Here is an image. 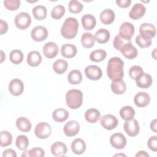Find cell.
I'll return each instance as SVG.
<instances>
[{
	"label": "cell",
	"mask_w": 157,
	"mask_h": 157,
	"mask_svg": "<svg viewBox=\"0 0 157 157\" xmlns=\"http://www.w3.org/2000/svg\"><path fill=\"white\" fill-rule=\"evenodd\" d=\"M124 62L118 57L111 58L107 63V75L112 80L122 79L124 76Z\"/></svg>",
	"instance_id": "1"
},
{
	"label": "cell",
	"mask_w": 157,
	"mask_h": 157,
	"mask_svg": "<svg viewBox=\"0 0 157 157\" xmlns=\"http://www.w3.org/2000/svg\"><path fill=\"white\" fill-rule=\"evenodd\" d=\"M78 26L77 18L74 17L67 18L61 28V34L65 39H73L77 34Z\"/></svg>",
	"instance_id": "2"
},
{
	"label": "cell",
	"mask_w": 157,
	"mask_h": 157,
	"mask_svg": "<svg viewBox=\"0 0 157 157\" xmlns=\"http://www.w3.org/2000/svg\"><path fill=\"white\" fill-rule=\"evenodd\" d=\"M66 102L71 109H77L83 102V93L77 89L69 90L66 94Z\"/></svg>",
	"instance_id": "3"
},
{
	"label": "cell",
	"mask_w": 157,
	"mask_h": 157,
	"mask_svg": "<svg viewBox=\"0 0 157 157\" xmlns=\"http://www.w3.org/2000/svg\"><path fill=\"white\" fill-rule=\"evenodd\" d=\"M31 18L27 12H22L18 13L14 19V23L16 27L21 30L27 29L31 25Z\"/></svg>",
	"instance_id": "4"
},
{
	"label": "cell",
	"mask_w": 157,
	"mask_h": 157,
	"mask_svg": "<svg viewBox=\"0 0 157 157\" xmlns=\"http://www.w3.org/2000/svg\"><path fill=\"white\" fill-rule=\"evenodd\" d=\"M52 128L50 125L46 122H40L36 124L34 128L35 136L40 139H45L50 136Z\"/></svg>",
	"instance_id": "5"
},
{
	"label": "cell",
	"mask_w": 157,
	"mask_h": 157,
	"mask_svg": "<svg viewBox=\"0 0 157 157\" xmlns=\"http://www.w3.org/2000/svg\"><path fill=\"white\" fill-rule=\"evenodd\" d=\"M134 26L128 21L123 23L119 28V36L124 40L131 41L134 34Z\"/></svg>",
	"instance_id": "6"
},
{
	"label": "cell",
	"mask_w": 157,
	"mask_h": 157,
	"mask_svg": "<svg viewBox=\"0 0 157 157\" xmlns=\"http://www.w3.org/2000/svg\"><path fill=\"white\" fill-rule=\"evenodd\" d=\"M123 128L126 133L130 137H135L140 132V127L137 120L132 118L130 120L125 121Z\"/></svg>",
	"instance_id": "7"
},
{
	"label": "cell",
	"mask_w": 157,
	"mask_h": 157,
	"mask_svg": "<svg viewBox=\"0 0 157 157\" xmlns=\"http://www.w3.org/2000/svg\"><path fill=\"white\" fill-rule=\"evenodd\" d=\"M100 123L104 129L107 130H112L118 126V120L115 115L106 114L101 118Z\"/></svg>",
	"instance_id": "8"
},
{
	"label": "cell",
	"mask_w": 157,
	"mask_h": 157,
	"mask_svg": "<svg viewBox=\"0 0 157 157\" xmlns=\"http://www.w3.org/2000/svg\"><path fill=\"white\" fill-rule=\"evenodd\" d=\"M121 53L128 59H133L137 56V49L132 45L131 41L125 42L120 50Z\"/></svg>",
	"instance_id": "9"
},
{
	"label": "cell",
	"mask_w": 157,
	"mask_h": 157,
	"mask_svg": "<svg viewBox=\"0 0 157 157\" xmlns=\"http://www.w3.org/2000/svg\"><path fill=\"white\" fill-rule=\"evenodd\" d=\"M110 143L113 148L120 150L126 147L127 140L126 138L123 134L120 132H116L110 136Z\"/></svg>",
	"instance_id": "10"
},
{
	"label": "cell",
	"mask_w": 157,
	"mask_h": 157,
	"mask_svg": "<svg viewBox=\"0 0 157 157\" xmlns=\"http://www.w3.org/2000/svg\"><path fill=\"white\" fill-rule=\"evenodd\" d=\"M31 36L36 42L43 41L48 37L47 29L43 26H37L31 30Z\"/></svg>",
	"instance_id": "11"
},
{
	"label": "cell",
	"mask_w": 157,
	"mask_h": 157,
	"mask_svg": "<svg viewBox=\"0 0 157 157\" xmlns=\"http://www.w3.org/2000/svg\"><path fill=\"white\" fill-rule=\"evenodd\" d=\"M85 74L86 77L91 80H98L102 75L100 67L96 65H90L85 67Z\"/></svg>",
	"instance_id": "12"
},
{
	"label": "cell",
	"mask_w": 157,
	"mask_h": 157,
	"mask_svg": "<svg viewBox=\"0 0 157 157\" xmlns=\"http://www.w3.org/2000/svg\"><path fill=\"white\" fill-rule=\"evenodd\" d=\"M24 90L23 82L19 78L12 79L9 84V91L10 93L15 96H20Z\"/></svg>",
	"instance_id": "13"
},
{
	"label": "cell",
	"mask_w": 157,
	"mask_h": 157,
	"mask_svg": "<svg viewBox=\"0 0 157 157\" xmlns=\"http://www.w3.org/2000/svg\"><path fill=\"white\" fill-rule=\"evenodd\" d=\"M80 131V124L75 120L67 121L64 126L63 131L67 137H73L76 136Z\"/></svg>",
	"instance_id": "14"
},
{
	"label": "cell",
	"mask_w": 157,
	"mask_h": 157,
	"mask_svg": "<svg viewBox=\"0 0 157 157\" xmlns=\"http://www.w3.org/2000/svg\"><path fill=\"white\" fill-rule=\"evenodd\" d=\"M139 33L142 36L152 39L156 36V28L151 23H144L139 27Z\"/></svg>",
	"instance_id": "15"
},
{
	"label": "cell",
	"mask_w": 157,
	"mask_h": 157,
	"mask_svg": "<svg viewBox=\"0 0 157 157\" xmlns=\"http://www.w3.org/2000/svg\"><path fill=\"white\" fill-rule=\"evenodd\" d=\"M58 47L53 42H48L43 46L42 52L45 56L48 59H52L58 53Z\"/></svg>",
	"instance_id": "16"
},
{
	"label": "cell",
	"mask_w": 157,
	"mask_h": 157,
	"mask_svg": "<svg viewBox=\"0 0 157 157\" xmlns=\"http://www.w3.org/2000/svg\"><path fill=\"white\" fill-rule=\"evenodd\" d=\"M146 12V7L141 3H136L131 8L129 17L130 18L137 20L144 17Z\"/></svg>",
	"instance_id": "17"
},
{
	"label": "cell",
	"mask_w": 157,
	"mask_h": 157,
	"mask_svg": "<svg viewBox=\"0 0 157 157\" xmlns=\"http://www.w3.org/2000/svg\"><path fill=\"white\" fill-rule=\"evenodd\" d=\"M150 96L147 93L139 92L134 98V102L139 107H145L150 104Z\"/></svg>",
	"instance_id": "18"
},
{
	"label": "cell",
	"mask_w": 157,
	"mask_h": 157,
	"mask_svg": "<svg viewBox=\"0 0 157 157\" xmlns=\"http://www.w3.org/2000/svg\"><path fill=\"white\" fill-rule=\"evenodd\" d=\"M50 151L52 154L55 156H63L67 153V148L64 143L61 141H57L52 145Z\"/></svg>",
	"instance_id": "19"
},
{
	"label": "cell",
	"mask_w": 157,
	"mask_h": 157,
	"mask_svg": "<svg viewBox=\"0 0 157 157\" xmlns=\"http://www.w3.org/2000/svg\"><path fill=\"white\" fill-rule=\"evenodd\" d=\"M115 12L110 9H105L103 10L99 15V18L101 23L105 25L112 23L115 20Z\"/></svg>",
	"instance_id": "20"
},
{
	"label": "cell",
	"mask_w": 157,
	"mask_h": 157,
	"mask_svg": "<svg viewBox=\"0 0 157 157\" xmlns=\"http://www.w3.org/2000/svg\"><path fill=\"white\" fill-rule=\"evenodd\" d=\"M77 52V48L74 44H65L61 46V55L66 58H72L74 57Z\"/></svg>",
	"instance_id": "21"
},
{
	"label": "cell",
	"mask_w": 157,
	"mask_h": 157,
	"mask_svg": "<svg viewBox=\"0 0 157 157\" xmlns=\"http://www.w3.org/2000/svg\"><path fill=\"white\" fill-rule=\"evenodd\" d=\"M71 150L75 155H80L83 154L86 150V144L85 141L80 138L74 139L71 144Z\"/></svg>",
	"instance_id": "22"
},
{
	"label": "cell",
	"mask_w": 157,
	"mask_h": 157,
	"mask_svg": "<svg viewBox=\"0 0 157 157\" xmlns=\"http://www.w3.org/2000/svg\"><path fill=\"white\" fill-rule=\"evenodd\" d=\"M81 21L84 29L90 31L96 26V20L95 17L91 14H85L82 17Z\"/></svg>",
	"instance_id": "23"
},
{
	"label": "cell",
	"mask_w": 157,
	"mask_h": 157,
	"mask_svg": "<svg viewBox=\"0 0 157 157\" xmlns=\"http://www.w3.org/2000/svg\"><path fill=\"white\" fill-rule=\"evenodd\" d=\"M42 60V56L37 51H31L28 54L26 61L28 64L31 67L38 66L41 63Z\"/></svg>",
	"instance_id": "24"
},
{
	"label": "cell",
	"mask_w": 157,
	"mask_h": 157,
	"mask_svg": "<svg viewBox=\"0 0 157 157\" xmlns=\"http://www.w3.org/2000/svg\"><path fill=\"white\" fill-rule=\"evenodd\" d=\"M136 82L138 87L141 88H148L151 85L153 79L150 74L144 72L136 80Z\"/></svg>",
	"instance_id": "25"
},
{
	"label": "cell",
	"mask_w": 157,
	"mask_h": 157,
	"mask_svg": "<svg viewBox=\"0 0 157 157\" xmlns=\"http://www.w3.org/2000/svg\"><path fill=\"white\" fill-rule=\"evenodd\" d=\"M94 37L95 41H96L98 43L105 44L109 40L110 34L108 29L105 28H100L96 32Z\"/></svg>",
	"instance_id": "26"
},
{
	"label": "cell",
	"mask_w": 157,
	"mask_h": 157,
	"mask_svg": "<svg viewBox=\"0 0 157 157\" xmlns=\"http://www.w3.org/2000/svg\"><path fill=\"white\" fill-rule=\"evenodd\" d=\"M111 90L115 94H123L126 90V86L123 79L114 80L111 83Z\"/></svg>",
	"instance_id": "27"
},
{
	"label": "cell",
	"mask_w": 157,
	"mask_h": 157,
	"mask_svg": "<svg viewBox=\"0 0 157 157\" xmlns=\"http://www.w3.org/2000/svg\"><path fill=\"white\" fill-rule=\"evenodd\" d=\"M85 118L88 123H95L101 118V113L96 109H89L85 113Z\"/></svg>",
	"instance_id": "28"
},
{
	"label": "cell",
	"mask_w": 157,
	"mask_h": 157,
	"mask_svg": "<svg viewBox=\"0 0 157 157\" xmlns=\"http://www.w3.org/2000/svg\"><path fill=\"white\" fill-rule=\"evenodd\" d=\"M16 126L20 131L25 132H29L31 129V123L26 117H20L16 120Z\"/></svg>",
	"instance_id": "29"
},
{
	"label": "cell",
	"mask_w": 157,
	"mask_h": 157,
	"mask_svg": "<svg viewBox=\"0 0 157 157\" xmlns=\"http://www.w3.org/2000/svg\"><path fill=\"white\" fill-rule=\"evenodd\" d=\"M69 116V113L67 110L59 108L55 110L52 113V118L56 122H63L66 121Z\"/></svg>",
	"instance_id": "30"
},
{
	"label": "cell",
	"mask_w": 157,
	"mask_h": 157,
	"mask_svg": "<svg viewBox=\"0 0 157 157\" xmlns=\"http://www.w3.org/2000/svg\"><path fill=\"white\" fill-rule=\"evenodd\" d=\"M32 13L34 17L37 20H44L47 17V8L42 5H38L34 7L32 9Z\"/></svg>",
	"instance_id": "31"
},
{
	"label": "cell",
	"mask_w": 157,
	"mask_h": 157,
	"mask_svg": "<svg viewBox=\"0 0 157 157\" xmlns=\"http://www.w3.org/2000/svg\"><path fill=\"white\" fill-rule=\"evenodd\" d=\"M95 43L94 36L88 32L84 33L81 37L82 45L86 48H90L93 47Z\"/></svg>",
	"instance_id": "32"
},
{
	"label": "cell",
	"mask_w": 157,
	"mask_h": 157,
	"mask_svg": "<svg viewBox=\"0 0 157 157\" xmlns=\"http://www.w3.org/2000/svg\"><path fill=\"white\" fill-rule=\"evenodd\" d=\"M52 67L55 72L61 75L67 71L68 67V63L66 60L59 59L53 63Z\"/></svg>",
	"instance_id": "33"
},
{
	"label": "cell",
	"mask_w": 157,
	"mask_h": 157,
	"mask_svg": "<svg viewBox=\"0 0 157 157\" xmlns=\"http://www.w3.org/2000/svg\"><path fill=\"white\" fill-rule=\"evenodd\" d=\"M82 80V74L78 69L72 70L67 75V81L71 85H78Z\"/></svg>",
	"instance_id": "34"
},
{
	"label": "cell",
	"mask_w": 157,
	"mask_h": 157,
	"mask_svg": "<svg viewBox=\"0 0 157 157\" xmlns=\"http://www.w3.org/2000/svg\"><path fill=\"white\" fill-rule=\"evenodd\" d=\"M107 56V52L102 49H97L91 52L90 55V59L91 61L99 63L102 61Z\"/></svg>",
	"instance_id": "35"
},
{
	"label": "cell",
	"mask_w": 157,
	"mask_h": 157,
	"mask_svg": "<svg viewBox=\"0 0 157 157\" xmlns=\"http://www.w3.org/2000/svg\"><path fill=\"white\" fill-rule=\"evenodd\" d=\"M120 115L121 118L125 121L130 120L134 118L135 115V110L131 106L126 105L120 109Z\"/></svg>",
	"instance_id": "36"
},
{
	"label": "cell",
	"mask_w": 157,
	"mask_h": 157,
	"mask_svg": "<svg viewBox=\"0 0 157 157\" xmlns=\"http://www.w3.org/2000/svg\"><path fill=\"white\" fill-rule=\"evenodd\" d=\"M23 52L18 49L12 50L9 54V59L10 62L14 64H19L23 60Z\"/></svg>",
	"instance_id": "37"
},
{
	"label": "cell",
	"mask_w": 157,
	"mask_h": 157,
	"mask_svg": "<svg viewBox=\"0 0 157 157\" xmlns=\"http://www.w3.org/2000/svg\"><path fill=\"white\" fill-rule=\"evenodd\" d=\"M44 155H45L44 150L42 148L39 147H34L29 150H26L21 154L22 157H26V156L42 157V156H44Z\"/></svg>",
	"instance_id": "38"
},
{
	"label": "cell",
	"mask_w": 157,
	"mask_h": 157,
	"mask_svg": "<svg viewBox=\"0 0 157 157\" xmlns=\"http://www.w3.org/2000/svg\"><path fill=\"white\" fill-rule=\"evenodd\" d=\"M16 147L20 150H26L29 145V140L26 136L21 134L17 137L15 140Z\"/></svg>",
	"instance_id": "39"
},
{
	"label": "cell",
	"mask_w": 157,
	"mask_h": 157,
	"mask_svg": "<svg viewBox=\"0 0 157 157\" xmlns=\"http://www.w3.org/2000/svg\"><path fill=\"white\" fill-rule=\"evenodd\" d=\"M65 12V7L63 5H56L52 9L51 17L54 20H59L63 17Z\"/></svg>",
	"instance_id": "40"
},
{
	"label": "cell",
	"mask_w": 157,
	"mask_h": 157,
	"mask_svg": "<svg viewBox=\"0 0 157 157\" xmlns=\"http://www.w3.org/2000/svg\"><path fill=\"white\" fill-rule=\"evenodd\" d=\"M12 136L7 131H1V141L0 145L2 147H7L12 144Z\"/></svg>",
	"instance_id": "41"
},
{
	"label": "cell",
	"mask_w": 157,
	"mask_h": 157,
	"mask_svg": "<svg viewBox=\"0 0 157 157\" xmlns=\"http://www.w3.org/2000/svg\"><path fill=\"white\" fill-rule=\"evenodd\" d=\"M83 8L82 4L77 0H71L69 2L68 9L70 12L77 14L82 12Z\"/></svg>",
	"instance_id": "42"
},
{
	"label": "cell",
	"mask_w": 157,
	"mask_h": 157,
	"mask_svg": "<svg viewBox=\"0 0 157 157\" xmlns=\"http://www.w3.org/2000/svg\"><path fill=\"white\" fill-rule=\"evenodd\" d=\"M136 42L140 48H147L151 45V39L147 38L139 34L136 37Z\"/></svg>",
	"instance_id": "43"
},
{
	"label": "cell",
	"mask_w": 157,
	"mask_h": 157,
	"mask_svg": "<svg viewBox=\"0 0 157 157\" xmlns=\"http://www.w3.org/2000/svg\"><path fill=\"white\" fill-rule=\"evenodd\" d=\"M144 73L142 68L139 66H132L129 70V75L132 79L136 80Z\"/></svg>",
	"instance_id": "44"
},
{
	"label": "cell",
	"mask_w": 157,
	"mask_h": 157,
	"mask_svg": "<svg viewBox=\"0 0 157 157\" xmlns=\"http://www.w3.org/2000/svg\"><path fill=\"white\" fill-rule=\"evenodd\" d=\"M3 3L4 7L11 11L17 10L20 6V1L19 0H5Z\"/></svg>",
	"instance_id": "45"
},
{
	"label": "cell",
	"mask_w": 157,
	"mask_h": 157,
	"mask_svg": "<svg viewBox=\"0 0 157 157\" xmlns=\"http://www.w3.org/2000/svg\"><path fill=\"white\" fill-rule=\"evenodd\" d=\"M147 145L148 148L153 151H157V136H153L150 137L147 142Z\"/></svg>",
	"instance_id": "46"
},
{
	"label": "cell",
	"mask_w": 157,
	"mask_h": 157,
	"mask_svg": "<svg viewBox=\"0 0 157 157\" xmlns=\"http://www.w3.org/2000/svg\"><path fill=\"white\" fill-rule=\"evenodd\" d=\"M124 43L125 42L123 40V39L121 38V37L119 35H117L114 37V39L113 41V46L116 50H120L121 47L123 46V45Z\"/></svg>",
	"instance_id": "47"
},
{
	"label": "cell",
	"mask_w": 157,
	"mask_h": 157,
	"mask_svg": "<svg viewBox=\"0 0 157 157\" xmlns=\"http://www.w3.org/2000/svg\"><path fill=\"white\" fill-rule=\"evenodd\" d=\"M8 30V24L6 21L3 20H0V34L2 35L7 33Z\"/></svg>",
	"instance_id": "48"
},
{
	"label": "cell",
	"mask_w": 157,
	"mask_h": 157,
	"mask_svg": "<svg viewBox=\"0 0 157 157\" xmlns=\"http://www.w3.org/2000/svg\"><path fill=\"white\" fill-rule=\"evenodd\" d=\"M2 156L3 157H17V153L12 148H8L5 150L3 151Z\"/></svg>",
	"instance_id": "49"
},
{
	"label": "cell",
	"mask_w": 157,
	"mask_h": 157,
	"mask_svg": "<svg viewBox=\"0 0 157 157\" xmlns=\"http://www.w3.org/2000/svg\"><path fill=\"white\" fill-rule=\"evenodd\" d=\"M116 3L117 6L121 8H126L131 5V0H120V1H116Z\"/></svg>",
	"instance_id": "50"
},
{
	"label": "cell",
	"mask_w": 157,
	"mask_h": 157,
	"mask_svg": "<svg viewBox=\"0 0 157 157\" xmlns=\"http://www.w3.org/2000/svg\"><path fill=\"white\" fill-rule=\"evenodd\" d=\"M150 129L152 131L156 133V119H154L153 120H152L151 121L150 124Z\"/></svg>",
	"instance_id": "51"
},
{
	"label": "cell",
	"mask_w": 157,
	"mask_h": 157,
	"mask_svg": "<svg viewBox=\"0 0 157 157\" xmlns=\"http://www.w3.org/2000/svg\"><path fill=\"white\" fill-rule=\"evenodd\" d=\"M138 156H140V157H142H142H148L149 155L145 151L140 150L138 153H137L136 155V157H138Z\"/></svg>",
	"instance_id": "52"
},
{
	"label": "cell",
	"mask_w": 157,
	"mask_h": 157,
	"mask_svg": "<svg viewBox=\"0 0 157 157\" xmlns=\"http://www.w3.org/2000/svg\"><path fill=\"white\" fill-rule=\"evenodd\" d=\"M1 63H2L4 61V60L5 59V58H6L5 54H4V52L2 50L1 51Z\"/></svg>",
	"instance_id": "53"
},
{
	"label": "cell",
	"mask_w": 157,
	"mask_h": 157,
	"mask_svg": "<svg viewBox=\"0 0 157 157\" xmlns=\"http://www.w3.org/2000/svg\"><path fill=\"white\" fill-rule=\"evenodd\" d=\"M114 156H126V155H124V154H122V153L117 154V155H115Z\"/></svg>",
	"instance_id": "54"
}]
</instances>
